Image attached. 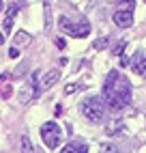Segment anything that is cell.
Instances as JSON below:
<instances>
[{
    "label": "cell",
    "mask_w": 146,
    "mask_h": 153,
    "mask_svg": "<svg viewBox=\"0 0 146 153\" xmlns=\"http://www.w3.org/2000/svg\"><path fill=\"white\" fill-rule=\"evenodd\" d=\"M129 63H131V69L135 71V74L146 78V50H138V52L131 56Z\"/></svg>",
    "instance_id": "52a82bcc"
},
{
    "label": "cell",
    "mask_w": 146,
    "mask_h": 153,
    "mask_svg": "<svg viewBox=\"0 0 146 153\" xmlns=\"http://www.w3.org/2000/svg\"><path fill=\"white\" fill-rule=\"evenodd\" d=\"M101 97L105 101V108L112 112H120L131 104V82L127 76L118 74V71H110L105 82H103Z\"/></svg>",
    "instance_id": "6da1fadb"
},
{
    "label": "cell",
    "mask_w": 146,
    "mask_h": 153,
    "mask_svg": "<svg viewBox=\"0 0 146 153\" xmlns=\"http://www.w3.org/2000/svg\"><path fill=\"white\" fill-rule=\"evenodd\" d=\"M120 129H122V121H116V123L108 125V134H114V131H120Z\"/></svg>",
    "instance_id": "9a60e30c"
},
{
    "label": "cell",
    "mask_w": 146,
    "mask_h": 153,
    "mask_svg": "<svg viewBox=\"0 0 146 153\" xmlns=\"http://www.w3.org/2000/svg\"><path fill=\"white\" fill-rule=\"evenodd\" d=\"M0 95H2V97H4V99H7V97H9V95H11V86H4V88H2V91H0Z\"/></svg>",
    "instance_id": "d6986e66"
},
{
    "label": "cell",
    "mask_w": 146,
    "mask_h": 153,
    "mask_svg": "<svg viewBox=\"0 0 146 153\" xmlns=\"http://www.w3.org/2000/svg\"><path fill=\"white\" fill-rule=\"evenodd\" d=\"M37 71L32 76H30V80L22 86V91H19V95H17V99H19V104H30L32 99H37V95L41 93V88H39V82H37Z\"/></svg>",
    "instance_id": "5b68a950"
},
{
    "label": "cell",
    "mask_w": 146,
    "mask_h": 153,
    "mask_svg": "<svg viewBox=\"0 0 146 153\" xmlns=\"http://www.w3.org/2000/svg\"><path fill=\"white\" fill-rule=\"evenodd\" d=\"M108 45H110V39H108V37H101V39H97V41L92 43V48H95V50H105Z\"/></svg>",
    "instance_id": "7c38bea8"
},
{
    "label": "cell",
    "mask_w": 146,
    "mask_h": 153,
    "mask_svg": "<svg viewBox=\"0 0 146 153\" xmlns=\"http://www.w3.org/2000/svg\"><path fill=\"white\" fill-rule=\"evenodd\" d=\"M58 80H60V69H47V74L41 78V82H39V88L41 91H49L52 86L58 84Z\"/></svg>",
    "instance_id": "ba28073f"
},
{
    "label": "cell",
    "mask_w": 146,
    "mask_h": 153,
    "mask_svg": "<svg viewBox=\"0 0 146 153\" xmlns=\"http://www.w3.org/2000/svg\"><path fill=\"white\" fill-rule=\"evenodd\" d=\"M80 112H82L84 119L92 121V123H99V121L105 117V101L99 95H90L80 104Z\"/></svg>",
    "instance_id": "7a4b0ae2"
},
{
    "label": "cell",
    "mask_w": 146,
    "mask_h": 153,
    "mask_svg": "<svg viewBox=\"0 0 146 153\" xmlns=\"http://www.w3.org/2000/svg\"><path fill=\"white\" fill-rule=\"evenodd\" d=\"M19 153H35V147L28 136H19Z\"/></svg>",
    "instance_id": "30bf717a"
},
{
    "label": "cell",
    "mask_w": 146,
    "mask_h": 153,
    "mask_svg": "<svg viewBox=\"0 0 146 153\" xmlns=\"http://www.w3.org/2000/svg\"><path fill=\"white\" fill-rule=\"evenodd\" d=\"M2 9H4V2H2V0H0V11H2Z\"/></svg>",
    "instance_id": "7402d4cb"
},
{
    "label": "cell",
    "mask_w": 146,
    "mask_h": 153,
    "mask_svg": "<svg viewBox=\"0 0 146 153\" xmlns=\"http://www.w3.org/2000/svg\"><path fill=\"white\" fill-rule=\"evenodd\" d=\"M112 22L118 28H131L133 26V9H116L112 15Z\"/></svg>",
    "instance_id": "8992f818"
},
{
    "label": "cell",
    "mask_w": 146,
    "mask_h": 153,
    "mask_svg": "<svg viewBox=\"0 0 146 153\" xmlns=\"http://www.w3.org/2000/svg\"><path fill=\"white\" fill-rule=\"evenodd\" d=\"M13 22H15V15H7V17H4V22H2V28H4V33H11V28H13Z\"/></svg>",
    "instance_id": "4fadbf2b"
},
{
    "label": "cell",
    "mask_w": 146,
    "mask_h": 153,
    "mask_svg": "<svg viewBox=\"0 0 146 153\" xmlns=\"http://www.w3.org/2000/svg\"><path fill=\"white\" fill-rule=\"evenodd\" d=\"M60 153H88V147L86 145H77V142H71V145H67Z\"/></svg>",
    "instance_id": "9c48e42d"
},
{
    "label": "cell",
    "mask_w": 146,
    "mask_h": 153,
    "mask_svg": "<svg viewBox=\"0 0 146 153\" xmlns=\"http://www.w3.org/2000/svg\"><path fill=\"white\" fill-rule=\"evenodd\" d=\"M77 88H80V84H69V86L65 88V95H71V93H75Z\"/></svg>",
    "instance_id": "2e32d148"
},
{
    "label": "cell",
    "mask_w": 146,
    "mask_h": 153,
    "mask_svg": "<svg viewBox=\"0 0 146 153\" xmlns=\"http://www.w3.org/2000/svg\"><path fill=\"white\" fill-rule=\"evenodd\" d=\"M4 43V35H0V45H2Z\"/></svg>",
    "instance_id": "ffe728a7"
},
{
    "label": "cell",
    "mask_w": 146,
    "mask_h": 153,
    "mask_svg": "<svg viewBox=\"0 0 146 153\" xmlns=\"http://www.w3.org/2000/svg\"><path fill=\"white\" fill-rule=\"evenodd\" d=\"M4 80H7V76H0V84H2V82H4Z\"/></svg>",
    "instance_id": "44dd1931"
},
{
    "label": "cell",
    "mask_w": 146,
    "mask_h": 153,
    "mask_svg": "<svg viewBox=\"0 0 146 153\" xmlns=\"http://www.w3.org/2000/svg\"><path fill=\"white\" fill-rule=\"evenodd\" d=\"M41 138H43V145L47 149H58L62 142V129L54 121H47V123L41 125Z\"/></svg>",
    "instance_id": "277c9868"
},
{
    "label": "cell",
    "mask_w": 146,
    "mask_h": 153,
    "mask_svg": "<svg viewBox=\"0 0 146 153\" xmlns=\"http://www.w3.org/2000/svg\"><path fill=\"white\" fill-rule=\"evenodd\" d=\"M30 41V35L24 33V30H19V33L15 35V43H28Z\"/></svg>",
    "instance_id": "5bb4252c"
},
{
    "label": "cell",
    "mask_w": 146,
    "mask_h": 153,
    "mask_svg": "<svg viewBox=\"0 0 146 153\" xmlns=\"http://www.w3.org/2000/svg\"><path fill=\"white\" fill-rule=\"evenodd\" d=\"M19 56V50L17 48H11V50H9V58H17Z\"/></svg>",
    "instance_id": "ac0fdd59"
},
{
    "label": "cell",
    "mask_w": 146,
    "mask_h": 153,
    "mask_svg": "<svg viewBox=\"0 0 146 153\" xmlns=\"http://www.w3.org/2000/svg\"><path fill=\"white\" fill-rule=\"evenodd\" d=\"M122 50H125V41H120L118 45H114L112 52H114V54H122Z\"/></svg>",
    "instance_id": "e0dca14e"
},
{
    "label": "cell",
    "mask_w": 146,
    "mask_h": 153,
    "mask_svg": "<svg viewBox=\"0 0 146 153\" xmlns=\"http://www.w3.org/2000/svg\"><path fill=\"white\" fill-rule=\"evenodd\" d=\"M99 153H118V147L114 142H101L99 145Z\"/></svg>",
    "instance_id": "8fae6325"
},
{
    "label": "cell",
    "mask_w": 146,
    "mask_h": 153,
    "mask_svg": "<svg viewBox=\"0 0 146 153\" xmlns=\"http://www.w3.org/2000/svg\"><path fill=\"white\" fill-rule=\"evenodd\" d=\"M58 28L62 30V33L75 37V39H84V37L90 35V22H88L86 17H82L80 22H71L69 17L60 15V17H58Z\"/></svg>",
    "instance_id": "3957f363"
}]
</instances>
